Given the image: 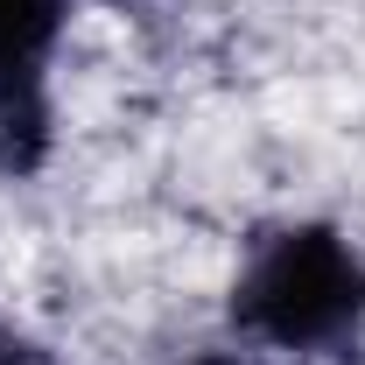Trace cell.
I'll return each mask as SVG.
<instances>
[{
	"instance_id": "1",
	"label": "cell",
	"mask_w": 365,
	"mask_h": 365,
	"mask_svg": "<svg viewBox=\"0 0 365 365\" xmlns=\"http://www.w3.org/2000/svg\"><path fill=\"white\" fill-rule=\"evenodd\" d=\"M232 323L267 351H337L365 323V260L337 225L267 232L232 288Z\"/></svg>"
},
{
	"instance_id": "2",
	"label": "cell",
	"mask_w": 365,
	"mask_h": 365,
	"mask_svg": "<svg viewBox=\"0 0 365 365\" xmlns=\"http://www.w3.org/2000/svg\"><path fill=\"white\" fill-rule=\"evenodd\" d=\"M71 0H0V162H36L49 134V56Z\"/></svg>"
},
{
	"instance_id": "3",
	"label": "cell",
	"mask_w": 365,
	"mask_h": 365,
	"mask_svg": "<svg viewBox=\"0 0 365 365\" xmlns=\"http://www.w3.org/2000/svg\"><path fill=\"white\" fill-rule=\"evenodd\" d=\"M0 365H49V351H36L21 330H0Z\"/></svg>"
},
{
	"instance_id": "4",
	"label": "cell",
	"mask_w": 365,
	"mask_h": 365,
	"mask_svg": "<svg viewBox=\"0 0 365 365\" xmlns=\"http://www.w3.org/2000/svg\"><path fill=\"white\" fill-rule=\"evenodd\" d=\"M197 365H239V359H197Z\"/></svg>"
}]
</instances>
